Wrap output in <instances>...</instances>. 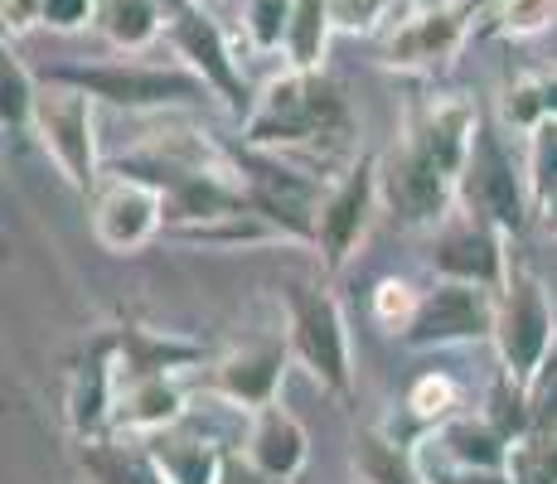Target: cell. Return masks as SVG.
I'll list each match as a JSON object with an SVG mask.
<instances>
[{"label": "cell", "mask_w": 557, "mask_h": 484, "mask_svg": "<svg viewBox=\"0 0 557 484\" xmlns=\"http://www.w3.org/2000/svg\"><path fill=\"white\" fill-rule=\"evenodd\" d=\"M349 136H355V116L345 107V92L306 69H292L286 78H276L248 112L252 150H301V146L345 150Z\"/></svg>", "instance_id": "1"}, {"label": "cell", "mask_w": 557, "mask_h": 484, "mask_svg": "<svg viewBox=\"0 0 557 484\" xmlns=\"http://www.w3.org/2000/svg\"><path fill=\"white\" fill-rule=\"evenodd\" d=\"M456 203L460 213H475V219L495 223L499 233H523L529 213L539 209L529 185V165H519L509 156L505 136L485 122L475 126V141H470L466 165L456 175Z\"/></svg>", "instance_id": "2"}, {"label": "cell", "mask_w": 557, "mask_h": 484, "mask_svg": "<svg viewBox=\"0 0 557 484\" xmlns=\"http://www.w3.org/2000/svg\"><path fill=\"white\" fill-rule=\"evenodd\" d=\"M49 78L88 92L92 102L126 107V112L195 107L213 97V88L195 69H151V63H59V69H49Z\"/></svg>", "instance_id": "3"}, {"label": "cell", "mask_w": 557, "mask_h": 484, "mask_svg": "<svg viewBox=\"0 0 557 484\" xmlns=\"http://www.w3.org/2000/svg\"><path fill=\"white\" fill-rule=\"evenodd\" d=\"M286 325H292V353L310 369V378L330 387L335 397H349L355 387V359H349L345 310L325 286L292 282L286 286Z\"/></svg>", "instance_id": "4"}, {"label": "cell", "mask_w": 557, "mask_h": 484, "mask_svg": "<svg viewBox=\"0 0 557 484\" xmlns=\"http://www.w3.org/2000/svg\"><path fill=\"white\" fill-rule=\"evenodd\" d=\"M495 349L505 363L509 378L529 383L533 369L557 349V320L548 306V290L533 272L513 266L499 286V306H495Z\"/></svg>", "instance_id": "5"}, {"label": "cell", "mask_w": 557, "mask_h": 484, "mask_svg": "<svg viewBox=\"0 0 557 484\" xmlns=\"http://www.w3.org/2000/svg\"><path fill=\"white\" fill-rule=\"evenodd\" d=\"M29 132L39 136V146L49 150V160L59 165V175L69 179L78 194H88L98 185V122H92V97L69 88V83H53L39 88L35 102V122Z\"/></svg>", "instance_id": "6"}, {"label": "cell", "mask_w": 557, "mask_h": 484, "mask_svg": "<svg viewBox=\"0 0 557 484\" xmlns=\"http://www.w3.org/2000/svg\"><path fill=\"white\" fill-rule=\"evenodd\" d=\"M495 306H499L495 286L442 276V282L422 296L412 325H407L398 339L407 349H446V344L485 339V335H495Z\"/></svg>", "instance_id": "7"}, {"label": "cell", "mask_w": 557, "mask_h": 484, "mask_svg": "<svg viewBox=\"0 0 557 484\" xmlns=\"http://www.w3.org/2000/svg\"><path fill=\"white\" fill-rule=\"evenodd\" d=\"M379 194L407 228H432L456 203V175L442 170L422 146L407 136L388 160H379Z\"/></svg>", "instance_id": "8"}, {"label": "cell", "mask_w": 557, "mask_h": 484, "mask_svg": "<svg viewBox=\"0 0 557 484\" xmlns=\"http://www.w3.org/2000/svg\"><path fill=\"white\" fill-rule=\"evenodd\" d=\"M379 199L383 194H379V160L373 156H363L355 170H345V179L325 194L320 219H315V247H320V262H325L330 272H339V266L359 252Z\"/></svg>", "instance_id": "9"}, {"label": "cell", "mask_w": 557, "mask_h": 484, "mask_svg": "<svg viewBox=\"0 0 557 484\" xmlns=\"http://www.w3.org/2000/svg\"><path fill=\"white\" fill-rule=\"evenodd\" d=\"M112 185L102 189L98 209H92V233L107 252H136L160 233L165 223V189L156 179L126 175V170H112Z\"/></svg>", "instance_id": "10"}, {"label": "cell", "mask_w": 557, "mask_h": 484, "mask_svg": "<svg viewBox=\"0 0 557 484\" xmlns=\"http://www.w3.org/2000/svg\"><path fill=\"white\" fill-rule=\"evenodd\" d=\"M170 39H175V49L185 53V63L199 73L203 83L213 88L228 112H252V92H248V78L238 73V59H233L228 39H223V29L209 20V10L203 5H185L180 15H170Z\"/></svg>", "instance_id": "11"}, {"label": "cell", "mask_w": 557, "mask_h": 484, "mask_svg": "<svg viewBox=\"0 0 557 484\" xmlns=\"http://www.w3.org/2000/svg\"><path fill=\"white\" fill-rule=\"evenodd\" d=\"M238 175H243V189H248V203L272 228H286L292 238L315 243V219H320L315 179H306L301 170L282 165V160H262V156H243Z\"/></svg>", "instance_id": "12"}, {"label": "cell", "mask_w": 557, "mask_h": 484, "mask_svg": "<svg viewBox=\"0 0 557 484\" xmlns=\"http://www.w3.org/2000/svg\"><path fill=\"white\" fill-rule=\"evenodd\" d=\"M505 238H509V233H499L495 223L466 213L460 223L442 228L436 252H432V266L442 276H456V282H480V286H495L499 290V286H505V276H509Z\"/></svg>", "instance_id": "13"}, {"label": "cell", "mask_w": 557, "mask_h": 484, "mask_svg": "<svg viewBox=\"0 0 557 484\" xmlns=\"http://www.w3.org/2000/svg\"><path fill=\"white\" fill-rule=\"evenodd\" d=\"M460 39H466V15L451 5H432L393 29L388 63L393 69H436L460 49Z\"/></svg>", "instance_id": "14"}, {"label": "cell", "mask_w": 557, "mask_h": 484, "mask_svg": "<svg viewBox=\"0 0 557 484\" xmlns=\"http://www.w3.org/2000/svg\"><path fill=\"white\" fill-rule=\"evenodd\" d=\"M286 369V344L282 339H262V344H243L238 353L219 359L213 369V387L238 407H267L276 402V383Z\"/></svg>", "instance_id": "15"}, {"label": "cell", "mask_w": 557, "mask_h": 484, "mask_svg": "<svg viewBox=\"0 0 557 484\" xmlns=\"http://www.w3.org/2000/svg\"><path fill=\"white\" fill-rule=\"evenodd\" d=\"M306 456H310V440H306V426L296 422L286 407L267 402V407H252V426H248V460L257 470H267L272 480H296L306 470Z\"/></svg>", "instance_id": "16"}, {"label": "cell", "mask_w": 557, "mask_h": 484, "mask_svg": "<svg viewBox=\"0 0 557 484\" xmlns=\"http://www.w3.org/2000/svg\"><path fill=\"white\" fill-rule=\"evenodd\" d=\"M185 363H199V349L185 339H165L151 330H122L112 335V373H116V393L141 378H160V373H175Z\"/></svg>", "instance_id": "17"}, {"label": "cell", "mask_w": 557, "mask_h": 484, "mask_svg": "<svg viewBox=\"0 0 557 484\" xmlns=\"http://www.w3.org/2000/svg\"><path fill=\"white\" fill-rule=\"evenodd\" d=\"M180 412H185V387L170 373H160V378H141L116 393L112 426L126 436H156V432H170L180 422Z\"/></svg>", "instance_id": "18"}, {"label": "cell", "mask_w": 557, "mask_h": 484, "mask_svg": "<svg viewBox=\"0 0 557 484\" xmlns=\"http://www.w3.org/2000/svg\"><path fill=\"white\" fill-rule=\"evenodd\" d=\"M475 126H480L475 107L460 102V97H442V102L426 107V116L407 136H412V141L422 146L442 170L460 175V165H466V150H470V141H475Z\"/></svg>", "instance_id": "19"}, {"label": "cell", "mask_w": 557, "mask_h": 484, "mask_svg": "<svg viewBox=\"0 0 557 484\" xmlns=\"http://www.w3.org/2000/svg\"><path fill=\"white\" fill-rule=\"evenodd\" d=\"M116 407V373H112V339H98L92 359L73 373L69 387V426L78 436H102Z\"/></svg>", "instance_id": "20"}, {"label": "cell", "mask_w": 557, "mask_h": 484, "mask_svg": "<svg viewBox=\"0 0 557 484\" xmlns=\"http://www.w3.org/2000/svg\"><path fill=\"white\" fill-rule=\"evenodd\" d=\"M436 446H442L460 470H505L513 440L499 432L490 417H446V422L436 426Z\"/></svg>", "instance_id": "21"}, {"label": "cell", "mask_w": 557, "mask_h": 484, "mask_svg": "<svg viewBox=\"0 0 557 484\" xmlns=\"http://www.w3.org/2000/svg\"><path fill=\"white\" fill-rule=\"evenodd\" d=\"M78 460L92 475V484H170L160 460L151 456V446H122V440H107V436H83Z\"/></svg>", "instance_id": "22"}, {"label": "cell", "mask_w": 557, "mask_h": 484, "mask_svg": "<svg viewBox=\"0 0 557 484\" xmlns=\"http://www.w3.org/2000/svg\"><path fill=\"white\" fill-rule=\"evenodd\" d=\"M151 456L160 460V470H165L170 484H219L223 480V460H228L213 440L180 436L175 426L151 436Z\"/></svg>", "instance_id": "23"}, {"label": "cell", "mask_w": 557, "mask_h": 484, "mask_svg": "<svg viewBox=\"0 0 557 484\" xmlns=\"http://www.w3.org/2000/svg\"><path fill=\"white\" fill-rule=\"evenodd\" d=\"M98 25L116 49H146L165 25V5L160 0H102Z\"/></svg>", "instance_id": "24"}, {"label": "cell", "mask_w": 557, "mask_h": 484, "mask_svg": "<svg viewBox=\"0 0 557 484\" xmlns=\"http://www.w3.org/2000/svg\"><path fill=\"white\" fill-rule=\"evenodd\" d=\"M330 29H335V15H330V0H296L292 5V29H286V59L292 69L320 73V59H325Z\"/></svg>", "instance_id": "25"}, {"label": "cell", "mask_w": 557, "mask_h": 484, "mask_svg": "<svg viewBox=\"0 0 557 484\" xmlns=\"http://www.w3.org/2000/svg\"><path fill=\"white\" fill-rule=\"evenodd\" d=\"M355 470L363 484H426V475L417 470V460L407 456L398 440L369 432L359 436V450H355Z\"/></svg>", "instance_id": "26"}, {"label": "cell", "mask_w": 557, "mask_h": 484, "mask_svg": "<svg viewBox=\"0 0 557 484\" xmlns=\"http://www.w3.org/2000/svg\"><path fill=\"white\" fill-rule=\"evenodd\" d=\"M35 102H39V83L29 78V69L15 53H5V63H0V116H5V132H29Z\"/></svg>", "instance_id": "27"}, {"label": "cell", "mask_w": 557, "mask_h": 484, "mask_svg": "<svg viewBox=\"0 0 557 484\" xmlns=\"http://www.w3.org/2000/svg\"><path fill=\"white\" fill-rule=\"evenodd\" d=\"M412 0H330V15H335V29L345 35H373V29L393 25L398 29Z\"/></svg>", "instance_id": "28"}, {"label": "cell", "mask_w": 557, "mask_h": 484, "mask_svg": "<svg viewBox=\"0 0 557 484\" xmlns=\"http://www.w3.org/2000/svg\"><path fill=\"white\" fill-rule=\"evenodd\" d=\"M529 185H533V203L539 209H548L557 199V116L539 126V132H529Z\"/></svg>", "instance_id": "29"}, {"label": "cell", "mask_w": 557, "mask_h": 484, "mask_svg": "<svg viewBox=\"0 0 557 484\" xmlns=\"http://www.w3.org/2000/svg\"><path fill=\"white\" fill-rule=\"evenodd\" d=\"M529 397V436H557V349L523 383Z\"/></svg>", "instance_id": "30"}, {"label": "cell", "mask_w": 557, "mask_h": 484, "mask_svg": "<svg viewBox=\"0 0 557 484\" xmlns=\"http://www.w3.org/2000/svg\"><path fill=\"white\" fill-rule=\"evenodd\" d=\"M513 484H557V436H523L509 446Z\"/></svg>", "instance_id": "31"}, {"label": "cell", "mask_w": 557, "mask_h": 484, "mask_svg": "<svg viewBox=\"0 0 557 484\" xmlns=\"http://www.w3.org/2000/svg\"><path fill=\"white\" fill-rule=\"evenodd\" d=\"M557 25V0H499L495 29L509 39H533Z\"/></svg>", "instance_id": "32"}, {"label": "cell", "mask_w": 557, "mask_h": 484, "mask_svg": "<svg viewBox=\"0 0 557 484\" xmlns=\"http://www.w3.org/2000/svg\"><path fill=\"white\" fill-rule=\"evenodd\" d=\"M407 407H412V417H422V422H436V426H442L446 417H456L460 387L446 378V373H422V378L412 383V393H407Z\"/></svg>", "instance_id": "33"}, {"label": "cell", "mask_w": 557, "mask_h": 484, "mask_svg": "<svg viewBox=\"0 0 557 484\" xmlns=\"http://www.w3.org/2000/svg\"><path fill=\"white\" fill-rule=\"evenodd\" d=\"M490 422L499 426L509 440H523L529 436V397H523V383L509 378V373H499L495 393H490Z\"/></svg>", "instance_id": "34"}, {"label": "cell", "mask_w": 557, "mask_h": 484, "mask_svg": "<svg viewBox=\"0 0 557 484\" xmlns=\"http://www.w3.org/2000/svg\"><path fill=\"white\" fill-rule=\"evenodd\" d=\"M417 306H422V296H417L407 282H398V276H383V282L373 286V320L388 325L393 335H403V330L412 325Z\"/></svg>", "instance_id": "35"}, {"label": "cell", "mask_w": 557, "mask_h": 484, "mask_svg": "<svg viewBox=\"0 0 557 484\" xmlns=\"http://www.w3.org/2000/svg\"><path fill=\"white\" fill-rule=\"evenodd\" d=\"M292 5L296 0H252L248 5V35L257 49H282L286 29H292Z\"/></svg>", "instance_id": "36"}, {"label": "cell", "mask_w": 557, "mask_h": 484, "mask_svg": "<svg viewBox=\"0 0 557 484\" xmlns=\"http://www.w3.org/2000/svg\"><path fill=\"white\" fill-rule=\"evenodd\" d=\"M505 122L519 132H539L548 122V102H543V78H519L505 92Z\"/></svg>", "instance_id": "37"}, {"label": "cell", "mask_w": 557, "mask_h": 484, "mask_svg": "<svg viewBox=\"0 0 557 484\" xmlns=\"http://www.w3.org/2000/svg\"><path fill=\"white\" fill-rule=\"evenodd\" d=\"M98 15V0H39V25L49 29H83Z\"/></svg>", "instance_id": "38"}, {"label": "cell", "mask_w": 557, "mask_h": 484, "mask_svg": "<svg viewBox=\"0 0 557 484\" xmlns=\"http://www.w3.org/2000/svg\"><path fill=\"white\" fill-rule=\"evenodd\" d=\"M219 484H282V480H272L267 470H257L248 456H228L223 460V480Z\"/></svg>", "instance_id": "39"}, {"label": "cell", "mask_w": 557, "mask_h": 484, "mask_svg": "<svg viewBox=\"0 0 557 484\" xmlns=\"http://www.w3.org/2000/svg\"><path fill=\"white\" fill-rule=\"evenodd\" d=\"M39 20V0H5V25L10 29H25Z\"/></svg>", "instance_id": "40"}, {"label": "cell", "mask_w": 557, "mask_h": 484, "mask_svg": "<svg viewBox=\"0 0 557 484\" xmlns=\"http://www.w3.org/2000/svg\"><path fill=\"white\" fill-rule=\"evenodd\" d=\"M451 484H513V475H509V466L505 470H460Z\"/></svg>", "instance_id": "41"}, {"label": "cell", "mask_w": 557, "mask_h": 484, "mask_svg": "<svg viewBox=\"0 0 557 484\" xmlns=\"http://www.w3.org/2000/svg\"><path fill=\"white\" fill-rule=\"evenodd\" d=\"M543 102H548V116H557V73L543 78Z\"/></svg>", "instance_id": "42"}, {"label": "cell", "mask_w": 557, "mask_h": 484, "mask_svg": "<svg viewBox=\"0 0 557 484\" xmlns=\"http://www.w3.org/2000/svg\"><path fill=\"white\" fill-rule=\"evenodd\" d=\"M543 213H548V223L557 228V199H553V203H548V209H543Z\"/></svg>", "instance_id": "43"}, {"label": "cell", "mask_w": 557, "mask_h": 484, "mask_svg": "<svg viewBox=\"0 0 557 484\" xmlns=\"http://www.w3.org/2000/svg\"><path fill=\"white\" fill-rule=\"evenodd\" d=\"M412 5H422V10H432V5H446V0H412Z\"/></svg>", "instance_id": "44"}, {"label": "cell", "mask_w": 557, "mask_h": 484, "mask_svg": "<svg viewBox=\"0 0 557 484\" xmlns=\"http://www.w3.org/2000/svg\"><path fill=\"white\" fill-rule=\"evenodd\" d=\"M195 5H213V0H195Z\"/></svg>", "instance_id": "45"}, {"label": "cell", "mask_w": 557, "mask_h": 484, "mask_svg": "<svg viewBox=\"0 0 557 484\" xmlns=\"http://www.w3.org/2000/svg\"><path fill=\"white\" fill-rule=\"evenodd\" d=\"M475 5H480V0H475Z\"/></svg>", "instance_id": "46"}]
</instances>
